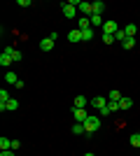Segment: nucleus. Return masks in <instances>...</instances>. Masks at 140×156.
<instances>
[{"instance_id":"obj_1","label":"nucleus","mask_w":140,"mask_h":156,"mask_svg":"<svg viewBox=\"0 0 140 156\" xmlns=\"http://www.w3.org/2000/svg\"><path fill=\"white\" fill-rule=\"evenodd\" d=\"M84 128H87L89 135H91V133H96V130L100 128V119H98V117H89L87 121H84Z\"/></svg>"},{"instance_id":"obj_2","label":"nucleus","mask_w":140,"mask_h":156,"mask_svg":"<svg viewBox=\"0 0 140 156\" xmlns=\"http://www.w3.org/2000/svg\"><path fill=\"white\" fill-rule=\"evenodd\" d=\"M73 117L77 119V124H84L89 119V114H87V110H80V107H73Z\"/></svg>"},{"instance_id":"obj_3","label":"nucleus","mask_w":140,"mask_h":156,"mask_svg":"<svg viewBox=\"0 0 140 156\" xmlns=\"http://www.w3.org/2000/svg\"><path fill=\"white\" fill-rule=\"evenodd\" d=\"M117 30H119V28H117L114 21H105V23H103V35H114Z\"/></svg>"},{"instance_id":"obj_4","label":"nucleus","mask_w":140,"mask_h":156,"mask_svg":"<svg viewBox=\"0 0 140 156\" xmlns=\"http://www.w3.org/2000/svg\"><path fill=\"white\" fill-rule=\"evenodd\" d=\"M89 103H91L93 107H96V110H103V107L107 105V98H100V96H96V98H91Z\"/></svg>"},{"instance_id":"obj_5","label":"nucleus","mask_w":140,"mask_h":156,"mask_svg":"<svg viewBox=\"0 0 140 156\" xmlns=\"http://www.w3.org/2000/svg\"><path fill=\"white\" fill-rule=\"evenodd\" d=\"M68 40H70V42H82V30H80V28L70 30V33H68Z\"/></svg>"},{"instance_id":"obj_6","label":"nucleus","mask_w":140,"mask_h":156,"mask_svg":"<svg viewBox=\"0 0 140 156\" xmlns=\"http://www.w3.org/2000/svg\"><path fill=\"white\" fill-rule=\"evenodd\" d=\"M40 49H42V51H52V49H54V40L52 37H45L40 42Z\"/></svg>"},{"instance_id":"obj_7","label":"nucleus","mask_w":140,"mask_h":156,"mask_svg":"<svg viewBox=\"0 0 140 156\" xmlns=\"http://www.w3.org/2000/svg\"><path fill=\"white\" fill-rule=\"evenodd\" d=\"M80 12L82 14H93V2H80Z\"/></svg>"},{"instance_id":"obj_8","label":"nucleus","mask_w":140,"mask_h":156,"mask_svg":"<svg viewBox=\"0 0 140 156\" xmlns=\"http://www.w3.org/2000/svg\"><path fill=\"white\" fill-rule=\"evenodd\" d=\"M12 63H14V58L9 54H5V51L0 54V65H2V68H7V65H12Z\"/></svg>"},{"instance_id":"obj_9","label":"nucleus","mask_w":140,"mask_h":156,"mask_svg":"<svg viewBox=\"0 0 140 156\" xmlns=\"http://www.w3.org/2000/svg\"><path fill=\"white\" fill-rule=\"evenodd\" d=\"M131 107H133V100H131V98H121L119 100V110H131Z\"/></svg>"},{"instance_id":"obj_10","label":"nucleus","mask_w":140,"mask_h":156,"mask_svg":"<svg viewBox=\"0 0 140 156\" xmlns=\"http://www.w3.org/2000/svg\"><path fill=\"white\" fill-rule=\"evenodd\" d=\"M103 12H105V2H100V0H96V2H93V14H98V16H100Z\"/></svg>"},{"instance_id":"obj_11","label":"nucleus","mask_w":140,"mask_h":156,"mask_svg":"<svg viewBox=\"0 0 140 156\" xmlns=\"http://www.w3.org/2000/svg\"><path fill=\"white\" fill-rule=\"evenodd\" d=\"M89 21H91V26H100V28H103V23H105V21H103V16H98V14H91V16H89Z\"/></svg>"},{"instance_id":"obj_12","label":"nucleus","mask_w":140,"mask_h":156,"mask_svg":"<svg viewBox=\"0 0 140 156\" xmlns=\"http://www.w3.org/2000/svg\"><path fill=\"white\" fill-rule=\"evenodd\" d=\"M87 105H89V100H87L84 96H77V98H75V107H80V110H84Z\"/></svg>"},{"instance_id":"obj_13","label":"nucleus","mask_w":140,"mask_h":156,"mask_svg":"<svg viewBox=\"0 0 140 156\" xmlns=\"http://www.w3.org/2000/svg\"><path fill=\"white\" fill-rule=\"evenodd\" d=\"M91 40H93V28L82 30V42H91Z\"/></svg>"},{"instance_id":"obj_14","label":"nucleus","mask_w":140,"mask_h":156,"mask_svg":"<svg viewBox=\"0 0 140 156\" xmlns=\"http://www.w3.org/2000/svg\"><path fill=\"white\" fill-rule=\"evenodd\" d=\"M5 82H7V84H14V86H16V84H19V77H16L14 72H7V75H5Z\"/></svg>"},{"instance_id":"obj_15","label":"nucleus","mask_w":140,"mask_h":156,"mask_svg":"<svg viewBox=\"0 0 140 156\" xmlns=\"http://www.w3.org/2000/svg\"><path fill=\"white\" fill-rule=\"evenodd\" d=\"M0 149H2V151L12 149V140H9V137H0Z\"/></svg>"},{"instance_id":"obj_16","label":"nucleus","mask_w":140,"mask_h":156,"mask_svg":"<svg viewBox=\"0 0 140 156\" xmlns=\"http://www.w3.org/2000/svg\"><path fill=\"white\" fill-rule=\"evenodd\" d=\"M128 142H131V147H135V149H138V147H140V133H133V135L128 137Z\"/></svg>"},{"instance_id":"obj_17","label":"nucleus","mask_w":140,"mask_h":156,"mask_svg":"<svg viewBox=\"0 0 140 156\" xmlns=\"http://www.w3.org/2000/svg\"><path fill=\"white\" fill-rule=\"evenodd\" d=\"M124 40H126V33H124V28H119V30L114 33V42H119V44H121Z\"/></svg>"},{"instance_id":"obj_18","label":"nucleus","mask_w":140,"mask_h":156,"mask_svg":"<svg viewBox=\"0 0 140 156\" xmlns=\"http://www.w3.org/2000/svg\"><path fill=\"white\" fill-rule=\"evenodd\" d=\"M121 47H124V49H133L135 47V37H126L124 42H121Z\"/></svg>"},{"instance_id":"obj_19","label":"nucleus","mask_w":140,"mask_h":156,"mask_svg":"<svg viewBox=\"0 0 140 156\" xmlns=\"http://www.w3.org/2000/svg\"><path fill=\"white\" fill-rule=\"evenodd\" d=\"M124 33H126V37H135V23H128L124 28Z\"/></svg>"},{"instance_id":"obj_20","label":"nucleus","mask_w":140,"mask_h":156,"mask_svg":"<svg viewBox=\"0 0 140 156\" xmlns=\"http://www.w3.org/2000/svg\"><path fill=\"white\" fill-rule=\"evenodd\" d=\"M87 28H91V21H89L87 16H82L80 19V30H87Z\"/></svg>"},{"instance_id":"obj_21","label":"nucleus","mask_w":140,"mask_h":156,"mask_svg":"<svg viewBox=\"0 0 140 156\" xmlns=\"http://www.w3.org/2000/svg\"><path fill=\"white\" fill-rule=\"evenodd\" d=\"M73 133H75V135H82V133H87L84 124H75V126H73Z\"/></svg>"},{"instance_id":"obj_22","label":"nucleus","mask_w":140,"mask_h":156,"mask_svg":"<svg viewBox=\"0 0 140 156\" xmlns=\"http://www.w3.org/2000/svg\"><path fill=\"white\" fill-rule=\"evenodd\" d=\"M121 98H124V96H121V93L117 91V89H114V91H110V98H107V100H117V103H119Z\"/></svg>"},{"instance_id":"obj_23","label":"nucleus","mask_w":140,"mask_h":156,"mask_svg":"<svg viewBox=\"0 0 140 156\" xmlns=\"http://www.w3.org/2000/svg\"><path fill=\"white\" fill-rule=\"evenodd\" d=\"M16 107H19V103H16L14 98H9V100H7V110H9V112H14Z\"/></svg>"},{"instance_id":"obj_24","label":"nucleus","mask_w":140,"mask_h":156,"mask_svg":"<svg viewBox=\"0 0 140 156\" xmlns=\"http://www.w3.org/2000/svg\"><path fill=\"white\" fill-rule=\"evenodd\" d=\"M107 110H110V112H117V110H119V103H117V100H107Z\"/></svg>"},{"instance_id":"obj_25","label":"nucleus","mask_w":140,"mask_h":156,"mask_svg":"<svg viewBox=\"0 0 140 156\" xmlns=\"http://www.w3.org/2000/svg\"><path fill=\"white\" fill-rule=\"evenodd\" d=\"M103 42L105 44H114V35H103Z\"/></svg>"},{"instance_id":"obj_26","label":"nucleus","mask_w":140,"mask_h":156,"mask_svg":"<svg viewBox=\"0 0 140 156\" xmlns=\"http://www.w3.org/2000/svg\"><path fill=\"white\" fill-rule=\"evenodd\" d=\"M98 114H100V117H110V114H112V112L107 110V105H105V107H103V110H98Z\"/></svg>"},{"instance_id":"obj_27","label":"nucleus","mask_w":140,"mask_h":156,"mask_svg":"<svg viewBox=\"0 0 140 156\" xmlns=\"http://www.w3.org/2000/svg\"><path fill=\"white\" fill-rule=\"evenodd\" d=\"M12 58H14V63H21V58H23V56H21V51H14Z\"/></svg>"},{"instance_id":"obj_28","label":"nucleus","mask_w":140,"mask_h":156,"mask_svg":"<svg viewBox=\"0 0 140 156\" xmlns=\"http://www.w3.org/2000/svg\"><path fill=\"white\" fill-rule=\"evenodd\" d=\"M31 5H33L31 0H19V7H31Z\"/></svg>"},{"instance_id":"obj_29","label":"nucleus","mask_w":140,"mask_h":156,"mask_svg":"<svg viewBox=\"0 0 140 156\" xmlns=\"http://www.w3.org/2000/svg\"><path fill=\"white\" fill-rule=\"evenodd\" d=\"M0 156H14L12 149H5V151H0Z\"/></svg>"},{"instance_id":"obj_30","label":"nucleus","mask_w":140,"mask_h":156,"mask_svg":"<svg viewBox=\"0 0 140 156\" xmlns=\"http://www.w3.org/2000/svg\"><path fill=\"white\" fill-rule=\"evenodd\" d=\"M84 156H96V154H91V151H89V154H84Z\"/></svg>"},{"instance_id":"obj_31","label":"nucleus","mask_w":140,"mask_h":156,"mask_svg":"<svg viewBox=\"0 0 140 156\" xmlns=\"http://www.w3.org/2000/svg\"><path fill=\"white\" fill-rule=\"evenodd\" d=\"M138 133H140V130H138Z\"/></svg>"}]
</instances>
